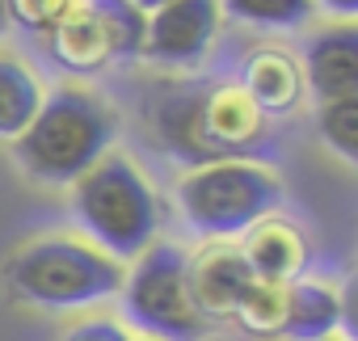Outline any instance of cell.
Segmentation results:
<instances>
[{
  "label": "cell",
  "instance_id": "23",
  "mask_svg": "<svg viewBox=\"0 0 358 341\" xmlns=\"http://www.w3.org/2000/svg\"><path fill=\"white\" fill-rule=\"evenodd\" d=\"M131 341H152V337H131Z\"/></svg>",
  "mask_w": 358,
  "mask_h": 341
},
{
  "label": "cell",
  "instance_id": "24",
  "mask_svg": "<svg viewBox=\"0 0 358 341\" xmlns=\"http://www.w3.org/2000/svg\"><path fill=\"white\" fill-rule=\"evenodd\" d=\"M270 341H278V337H270Z\"/></svg>",
  "mask_w": 358,
  "mask_h": 341
},
{
  "label": "cell",
  "instance_id": "16",
  "mask_svg": "<svg viewBox=\"0 0 358 341\" xmlns=\"http://www.w3.org/2000/svg\"><path fill=\"white\" fill-rule=\"evenodd\" d=\"M320 135L324 143L341 156V160H354L358 156V97H345V101H320Z\"/></svg>",
  "mask_w": 358,
  "mask_h": 341
},
{
  "label": "cell",
  "instance_id": "19",
  "mask_svg": "<svg viewBox=\"0 0 358 341\" xmlns=\"http://www.w3.org/2000/svg\"><path fill=\"white\" fill-rule=\"evenodd\" d=\"M316 5H324L329 13H337L341 22H350L354 13H358V0H316Z\"/></svg>",
  "mask_w": 358,
  "mask_h": 341
},
{
  "label": "cell",
  "instance_id": "3",
  "mask_svg": "<svg viewBox=\"0 0 358 341\" xmlns=\"http://www.w3.org/2000/svg\"><path fill=\"white\" fill-rule=\"evenodd\" d=\"M9 286L47 312L97 307L122 291V261L76 236H38L13 253Z\"/></svg>",
  "mask_w": 358,
  "mask_h": 341
},
{
  "label": "cell",
  "instance_id": "10",
  "mask_svg": "<svg viewBox=\"0 0 358 341\" xmlns=\"http://www.w3.org/2000/svg\"><path fill=\"white\" fill-rule=\"evenodd\" d=\"M241 257L249 261L253 278L262 282H295L308 266V240L295 224H282V219H257L249 232H245V245H241Z\"/></svg>",
  "mask_w": 358,
  "mask_h": 341
},
{
  "label": "cell",
  "instance_id": "6",
  "mask_svg": "<svg viewBox=\"0 0 358 341\" xmlns=\"http://www.w3.org/2000/svg\"><path fill=\"white\" fill-rule=\"evenodd\" d=\"M143 26H148V13H139L131 0H76L55 22L51 47L64 68L97 72L114 55H139Z\"/></svg>",
  "mask_w": 358,
  "mask_h": 341
},
{
  "label": "cell",
  "instance_id": "22",
  "mask_svg": "<svg viewBox=\"0 0 358 341\" xmlns=\"http://www.w3.org/2000/svg\"><path fill=\"white\" fill-rule=\"evenodd\" d=\"M324 341H345V337H341V333H333V337H324Z\"/></svg>",
  "mask_w": 358,
  "mask_h": 341
},
{
  "label": "cell",
  "instance_id": "15",
  "mask_svg": "<svg viewBox=\"0 0 358 341\" xmlns=\"http://www.w3.org/2000/svg\"><path fill=\"white\" fill-rule=\"evenodd\" d=\"M282 291H287V286H278V282H262V278H253V286H249L245 299L236 303L232 320H241L257 341L278 337V324H282Z\"/></svg>",
  "mask_w": 358,
  "mask_h": 341
},
{
  "label": "cell",
  "instance_id": "2",
  "mask_svg": "<svg viewBox=\"0 0 358 341\" xmlns=\"http://www.w3.org/2000/svg\"><path fill=\"white\" fill-rule=\"evenodd\" d=\"M72 211L89 232V245L114 261H135L160 232V203L139 164L122 152H106L72 182Z\"/></svg>",
  "mask_w": 358,
  "mask_h": 341
},
{
  "label": "cell",
  "instance_id": "7",
  "mask_svg": "<svg viewBox=\"0 0 358 341\" xmlns=\"http://www.w3.org/2000/svg\"><path fill=\"white\" fill-rule=\"evenodd\" d=\"M220 30V0H169L164 9L148 13L143 55L169 68H194Z\"/></svg>",
  "mask_w": 358,
  "mask_h": 341
},
{
  "label": "cell",
  "instance_id": "5",
  "mask_svg": "<svg viewBox=\"0 0 358 341\" xmlns=\"http://www.w3.org/2000/svg\"><path fill=\"white\" fill-rule=\"evenodd\" d=\"M122 316L152 341H203L207 316L190 291V257L182 245L152 240L131 270H122Z\"/></svg>",
  "mask_w": 358,
  "mask_h": 341
},
{
  "label": "cell",
  "instance_id": "13",
  "mask_svg": "<svg viewBox=\"0 0 358 341\" xmlns=\"http://www.w3.org/2000/svg\"><path fill=\"white\" fill-rule=\"evenodd\" d=\"M38 106H43L38 76L22 59L0 55V139H17L38 114Z\"/></svg>",
  "mask_w": 358,
  "mask_h": 341
},
{
  "label": "cell",
  "instance_id": "20",
  "mask_svg": "<svg viewBox=\"0 0 358 341\" xmlns=\"http://www.w3.org/2000/svg\"><path fill=\"white\" fill-rule=\"evenodd\" d=\"M131 5L139 9V13H156V9H164L169 0H131Z\"/></svg>",
  "mask_w": 358,
  "mask_h": 341
},
{
  "label": "cell",
  "instance_id": "17",
  "mask_svg": "<svg viewBox=\"0 0 358 341\" xmlns=\"http://www.w3.org/2000/svg\"><path fill=\"white\" fill-rule=\"evenodd\" d=\"M76 5V0H5L9 22L26 26V30H55V22Z\"/></svg>",
  "mask_w": 358,
  "mask_h": 341
},
{
  "label": "cell",
  "instance_id": "21",
  "mask_svg": "<svg viewBox=\"0 0 358 341\" xmlns=\"http://www.w3.org/2000/svg\"><path fill=\"white\" fill-rule=\"evenodd\" d=\"M9 30V9H5V0H0V34Z\"/></svg>",
  "mask_w": 358,
  "mask_h": 341
},
{
  "label": "cell",
  "instance_id": "12",
  "mask_svg": "<svg viewBox=\"0 0 358 341\" xmlns=\"http://www.w3.org/2000/svg\"><path fill=\"white\" fill-rule=\"evenodd\" d=\"M262 114H282V110H295L299 93H303V76L295 68L291 55L282 51H257L249 64H245V89H241Z\"/></svg>",
  "mask_w": 358,
  "mask_h": 341
},
{
  "label": "cell",
  "instance_id": "4",
  "mask_svg": "<svg viewBox=\"0 0 358 341\" xmlns=\"http://www.w3.org/2000/svg\"><path fill=\"white\" fill-rule=\"evenodd\" d=\"M282 198L278 177L266 164L249 160V156H224V160H207L199 168L177 182V207L182 219L211 240H228V236H245L257 219L274 215Z\"/></svg>",
  "mask_w": 358,
  "mask_h": 341
},
{
  "label": "cell",
  "instance_id": "11",
  "mask_svg": "<svg viewBox=\"0 0 358 341\" xmlns=\"http://www.w3.org/2000/svg\"><path fill=\"white\" fill-rule=\"evenodd\" d=\"M341 320H345V303L333 286L303 282V278L287 282L278 341H324L341 328Z\"/></svg>",
  "mask_w": 358,
  "mask_h": 341
},
{
  "label": "cell",
  "instance_id": "14",
  "mask_svg": "<svg viewBox=\"0 0 358 341\" xmlns=\"http://www.w3.org/2000/svg\"><path fill=\"white\" fill-rule=\"evenodd\" d=\"M228 17L262 30H295L316 13V0H224Z\"/></svg>",
  "mask_w": 358,
  "mask_h": 341
},
{
  "label": "cell",
  "instance_id": "9",
  "mask_svg": "<svg viewBox=\"0 0 358 341\" xmlns=\"http://www.w3.org/2000/svg\"><path fill=\"white\" fill-rule=\"evenodd\" d=\"M249 286H253V270L241 257V249L215 245L190 261V291H194V303L207 316V324L215 316H232Z\"/></svg>",
  "mask_w": 358,
  "mask_h": 341
},
{
  "label": "cell",
  "instance_id": "1",
  "mask_svg": "<svg viewBox=\"0 0 358 341\" xmlns=\"http://www.w3.org/2000/svg\"><path fill=\"white\" fill-rule=\"evenodd\" d=\"M114 131H118V118L101 93L64 85L55 93H43L38 114L13 139V156L34 182L72 186L110 152Z\"/></svg>",
  "mask_w": 358,
  "mask_h": 341
},
{
  "label": "cell",
  "instance_id": "18",
  "mask_svg": "<svg viewBox=\"0 0 358 341\" xmlns=\"http://www.w3.org/2000/svg\"><path fill=\"white\" fill-rule=\"evenodd\" d=\"M64 341H131V333L110 316H93V320H80L76 328H68Z\"/></svg>",
  "mask_w": 358,
  "mask_h": 341
},
{
  "label": "cell",
  "instance_id": "8",
  "mask_svg": "<svg viewBox=\"0 0 358 341\" xmlns=\"http://www.w3.org/2000/svg\"><path fill=\"white\" fill-rule=\"evenodd\" d=\"M303 85L320 101L358 97V30L350 22L324 26L303 47Z\"/></svg>",
  "mask_w": 358,
  "mask_h": 341
}]
</instances>
